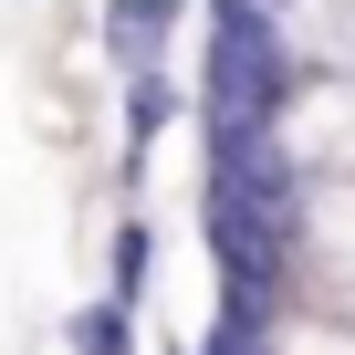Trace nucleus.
Wrapping results in <instances>:
<instances>
[{"label":"nucleus","mask_w":355,"mask_h":355,"mask_svg":"<svg viewBox=\"0 0 355 355\" xmlns=\"http://www.w3.org/2000/svg\"><path fill=\"white\" fill-rule=\"evenodd\" d=\"M293 84H303V53L282 0H209V63H199L209 136H282Z\"/></svg>","instance_id":"nucleus-1"},{"label":"nucleus","mask_w":355,"mask_h":355,"mask_svg":"<svg viewBox=\"0 0 355 355\" xmlns=\"http://www.w3.org/2000/svg\"><path fill=\"white\" fill-rule=\"evenodd\" d=\"M178 21H189V0H105V11H94V42H105L115 84L125 73H157L167 42H178Z\"/></svg>","instance_id":"nucleus-2"},{"label":"nucleus","mask_w":355,"mask_h":355,"mask_svg":"<svg viewBox=\"0 0 355 355\" xmlns=\"http://www.w3.org/2000/svg\"><path fill=\"white\" fill-rule=\"evenodd\" d=\"M178 115H189V84H178L167 63H157V73H125V84H115V136H125V189L146 178V146H157V136H167Z\"/></svg>","instance_id":"nucleus-3"},{"label":"nucleus","mask_w":355,"mask_h":355,"mask_svg":"<svg viewBox=\"0 0 355 355\" xmlns=\"http://www.w3.org/2000/svg\"><path fill=\"white\" fill-rule=\"evenodd\" d=\"M63 355H146L136 303H125V293H84V303L63 313Z\"/></svg>","instance_id":"nucleus-4"},{"label":"nucleus","mask_w":355,"mask_h":355,"mask_svg":"<svg viewBox=\"0 0 355 355\" xmlns=\"http://www.w3.org/2000/svg\"><path fill=\"white\" fill-rule=\"evenodd\" d=\"M105 293H125V303L157 293V230H146V209H125L105 230Z\"/></svg>","instance_id":"nucleus-5"},{"label":"nucleus","mask_w":355,"mask_h":355,"mask_svg":"<svg viewBox=\"0 0 355 355\" xmlns=\"http://www.w3.org/2000/svg\"><path fill=\"white\" fill-rule=\"evenodd\" d=\"M199 355H282V345H272V324L251 303H220V324L199 334Z\"/></svg>","instance_id":"nucleus-6"}]
</instances>
